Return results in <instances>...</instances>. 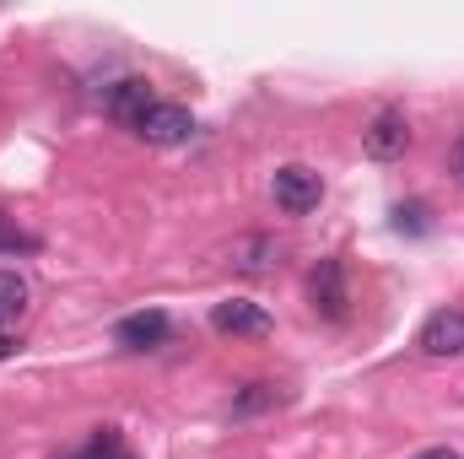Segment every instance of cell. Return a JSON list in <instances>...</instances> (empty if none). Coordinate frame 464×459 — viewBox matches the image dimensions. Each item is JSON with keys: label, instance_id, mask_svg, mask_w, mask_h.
<instances>
[{"label": "cell", "instance_id": "4fadbf2b", "mask_svg": "<svg viewBox=\"0 0 464 459\" xmlns=\"http://www.w3.org/2000/svg\"><path fill=\"white\" fill-rule=\"evenodd\" d=\"M449 168H454V179L464 184V135L454 141V151H449Z\"/></svg>", "mask_w": 464, "mask_h": 459}, {"label": "cell", "instance_id": "8fae6325", "mask_svg": "<svg viewBox=\"0 0 464 459\" xmlns=\"http://www.w3.org/2000/svg\"><path fill=\"white\" fill-rule=\"evenodd\" d=\"M0 254H38V238L22 228H11L5 217H0Z\"/></svg>", "mask_w": 464, "mask_h": 459}, {"label": "cell", "instance_id": "7c38bea8", "mask_svg": "<svg viewBox=\"0 0 464 459\" xmlns=\"http://www.w3.org/2000/svg\"><path fill=\"white\" fill-rule=\"evenodd\" d=\"M82 459H124V449H119V433H114V427H98Z\"/></svg>", "mask_w": 464, "mask_h": 459}, {"label": "cell", "instance_id": "5b68a950", "mask_svg": "<svg viewBox=\"0 0 464 459\" xmlns=\"http://www.w3.org/2000/svg\"><path fill=\"white\" fill-rule=\"evenodd\" d=\"M308 298H314V308L324 314V319H346V270H341V259H319L314 265V276H308Z\"/></svg>", "mask_w": 464, "mask_h": 459}, {"label": "cell", "instance_id": "277c9868", "mask_svg": "<svg viewBox=\"0 0 464 459\" xmlns=\"http://www.w3.org/2000/svg\"><path fill=\"white\" fill-rule=\"evenodd\" d=\"M135 135L140 141H151V146H179V141H189L195 135V119L184 103H151L146 119L135 124Z\"/></svg>", "mask_w": 464, "mask_h": 459}, {"label": "cell", "instance_id": "30bf717a", "mask_svg": "<svg viewBox=\"0 0 464 459\" xmlns=\"http://www.w3.org/2000/svg\"><path fill=\"white\" fill-rule=\"evenodd\" d=\"M286 395L276 389V384H248L237 400H232V416H259V411H276Z\"/></svg>", "mask_w": 464, "mask_h": 459}, {"label": "cell", "instance_id": "8992f818", "mask_svg": "<svg viewBox=\"0 0 464 459\" xmlns=\"http://www.w3.org/2000/svg\"><path fill=\"white\" fill-rule=\"evenodd\" d=\"M416 346H421L427 356H464V308H443V314H432V319L421 325Z\"/></svg>", "mask_w": 464, "mask_h": 459}, {"label": "cell", "instance_id": "3957f363", "mask_svg": "<svg viewBox=\"0 0 464 459\" xmlns=\"http://www.w3.org/2000/svg\"><path fill=\"white\" fill-rule=\"evenodd\" d=\"M211 330H222V336H248V341H265L276 325H270V314H265L259 303H248V298H227V303H217V308H211Z\"/></svg>", "mask_w": 464, "mask_h": 459}, {"label": "cell", "instance_id": "52a82bcc", "mask_svg": "<svg viewBox=\"0 0 464 459\" xmlns=\"http://www.w3.org/2000/svg\"><path fill=\"white\" fill-rule=\"evenodd\" d=\"M168 314L162 308H146V314H130V319H119L114 325V341L124 346V351H151V346L168 341Z\"/></svg>", "mask_w": 464, "mask_h": 459}, {"label": "cell", "instance_id": "7a4b0ae2", "mask_svg": "<svg viewBox=\"0 0 464 459\" xmlns=\"http://www.w3.org/2000/svg\"><path fill=\"white\" fill-rule=\"evenodd\" d=\"M405 146H411V124L400 109H378L372 124L362 130V151L372 162H394V157H405Z\"/></svg>", "mask_w": 464, "mask_h": 459}, {"label": "cell", "instance_id": "9c48e42d", "mask_svg": "<svg viewBox=\"0 0 464 459\" xmlns=\"http://www.w3.org/2000/svg\"><path fill=\"white\" fill-rule=\"evenodd\" d=\"M27 314V281L16 270H0V330H11Z\"/></svg>", "mask_w": 464, "mask_h": 459}, {"label": "cell", "instance_id": "5bb4252c", "mask_svg": "<svg viewBox=\"0 0 464 459\" xmlns=\"http://www.w3.org/2000/svg\"><path fill=\"white\" fill-rule=\"evenodd\" d=\"M416 459H459L454 449H427V454H416Z\"/></svg>", "mask_w": 464, "mask_h": 459}, {"label": "cell", "instance_id": "9a60e30c", "mask_svg": "<svg viewBox=\"0 0 464 459\" xmlns=\"http://www.w3.org/2000/svg\"><path fill=\"white\" fill-rule=\"evenodd\" d=\"M0 356H16V341L11 336H0Z\"/></svg>", "mask_w": 464, "mask_h": 459}, {"label": "cell", "instance_id": "6da1fadb", "mask_svg": "<svg viewBox=\"0 0 464 459\" xmlns=\"http://www.w3.org/2000/svg\"><path fill=\"white\" fill-rule=\"evenodd\" d=\"M270 190H276V206H281L286 217H308V211H319V200H324V179H319L314 168H303V162L276 168Z\"/></svg>", "mask_w": 464, "mask_h": 459}, {"label": "cell", "instance_id": "ba28073f", "mask_svg": "<svg viewBox=\"0 0 464 459\" xmlns=\"http://www.w3.org/2000/svg\"><path fill=\"white\" fill-rule=\"evenodd\" d=\"M146 109H151V93H146V82H140V76H130V82L109 87V119H114V124L135 130V124L146 119Z\"/></svg>", "mask_w": 464, "mask_h": 459}]
</instances>
